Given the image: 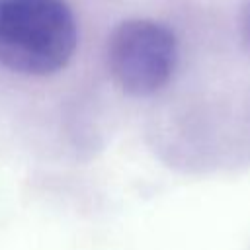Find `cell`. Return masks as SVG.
Returning <instances> with one entry per match:
<instances>
[{
	"instance_id": "1",
	"label": "cell",
	"mask_w": 250,
	"mask_h": 250,
	"mask_svg": "<svg viewBox=\"0 0 250 250\" xmlns=\"http://www.w3.org/2000/svg\"><path fill=\"white\" fill-rule=\"evenodd\" d=\"M78 43L66 0H0V64L25 76L62 70Z\"/></svg>"
},
{
	"instance_id": "2",
	"label": "cell",
	"mask_w": 250,
	"mask_h": 250,
	"mask_svg": "<svg viewBox=\"0 0 250 250\" xmlns=\"http://www.w3.org/2000/svg\"><path fill=\"white\" fill-rule=\"evenodd\" d=\"M113 82L129 96H150L164 88L178 64L174 31L154 20L133 18L113 27L105 45Z\"/></svg>"
},
{
	"instance_id": "3",
	"label": "cell",
	"mask_w": 250,
	"mask_h": 250,
	"mask_svg": "<svg viewBox=\"0 0 250 250\" xmlns=\"http://www.w3.org/2000/svg\"><path fill=\"white\" fill-rule=\"evenodd\" d=\"M240 39L244 49L250 53V0L244 4L240 12Z\"/></svg>"
}]
</instances>
